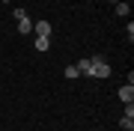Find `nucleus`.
<instances>
[{
  "mask_svg": "<svg viewBox=\"0 0 134 131\" xmlns=\"http://www.w3.org/2000/svg\"><path fill=\"white\" fill-rule=\"evenodd\" d=\"M33 48L39 51V54H45L51 48V36H36V42H33Z\"/></svg>",
  "mask_w": 134,
  "mask_h": 131,
  "instance_id": "7ed1b4c3",
  "label": "nucleus"
},
{
  "mask_svg": "<svg viewBox=\"0 0 134 131\" xmlns=\"http://www.w3.org/2000/svg\"><path fill=\"white\" fill-rule=\"evenodd\" d=\"M90 78H98V81L110 78V66L104 57H90Z\"/></svg>",
  "mask_w": 134,
  "mask_h": 131,
  "instance_id": "f257e3e1",
  "label": "nucleus"
},
{
  "mask_svg": "<svg viewBox=\"0 0 134 131\" xmlns=\"http://www.w3.org/2000/svg\"><path fill=\"white\" fill-rule=\"evenodd\" d=\"M110 3H119V0H110Z\"/></svg>",
  "mask_w": 134,
  "mask_h": 131,
  "instance_id": "9d476101",
  "label": "nucleus"
},
{
  "mask_svg": "<svg viewBox=\"0 0 134 131\" xmlns=\"http://www.w3.org/2000/svg\"><path fill=\"white\" fill-rule=\"evenodd\" d=\"M119 101H122V104H134V83L119 87Z\"/></svg>",
  "mask_w": 134,
  "mask_h": 131,
  "instance_id": "f03ea898",
  "label": "nucleus"
},
{
  "mask_svg": "<svg viewBox=\"0 0 134 131\" xmlns=\"http://www.w3.org/2000/svg\"><path fill=\"white\" fill-rule=\"evenodd\" d=\"M125 36H128V42H134V24L128 21V27H125Z\"/></svg>",
  "mask_w": 134,
  "mask_h": 131,
  "instance_id": "1a4fd4ad",
  "label": "nucleus"
},
{
  "mask_svg": "<svg viewBox=\"0 0 134 131\" xmlns=\"http://www.w3.org/2000/svg\"><path fill=\"white\" fill-rule=\"evenodd\" d=\"M113 9H116V15H119V18L131 15V6H128V3H122V0H119V3H113Z\"/></svg>",
  "mask_w": 134,
  "mask_h": 131,
  "instance_id": "423d86ee",
  "label": "nucleus"
},
{
  "mask_svg": "<svg viewBox=\"0 0 134 131\" xmlns=\"http://www.w3.org/2000/svg\"><path fill=\"white\" fill-rule=\"evenodd\" d=\"M63 75H66L69 81H75V78H81V72H77V66H66V72H63Z\"/></svg>",
  "mask_w": 134,
  "mask_h": 131,
  "instance_id": "0eeeda50",
  "label": "nucleus"
},
{
  "mask_svg": "<svg viewBox=\"0 0 134 131\" xmlns=\"http://www.w3.org/2000/svg\"><path fill=\"white\" fill-rule=\"evenodd\" d=\"M92 131H98V128H92Z\"/></svg>",
  "mask_w": 134,
  "mask_h": 131,
  "instance_id": "9b49d317",
  "label": "nucleus"
},
{
  "mask_svg": "<svg viewBox=\"0 0 134 131\" xmlns=\"http://www.w3.org/2000/svg\"><path fill=\"white\" fill-rule=\"evenodd\" d=\"M18 33H21V36L33 33V21H30V18H21V21H18Z\"/></svg>",
  "mask_w": 134,
  "mask_h": 131,
  "instance_id": "39448f33",
  "label": "nucleus"
},
{
  "mask_svg": "<svg viewBox=\"0 0 134 131\" xmlns=\"http://www.w3.org/2000/svg\"><path fill=\"white\" fill-rule=\"evenodd\" d=\"M33 30H36V36H51V21H36V24H33Z\"/></svg>",
  "mask_w": 134,
  "mask_h": 131,
  "instance_id": "20e7f679",
  "label": "nucleus"
},
{
  "mask_svg": "<svg viewBox=\"0 0 134 131\" xmlns=\"http://www.w3.org/2000/svg\"><path fill=\"white\" fill-rule=\"evenodd\" d=\"M12 18H15V21H21V18H27V12H24V9H21V6H18V9L12 12Z\"/></svg>",
  "mask_w": 134,
  "mask_h": 131,
  "instance_id": "6e6552de",
  "label": "nucleus"
}]
</instances>
